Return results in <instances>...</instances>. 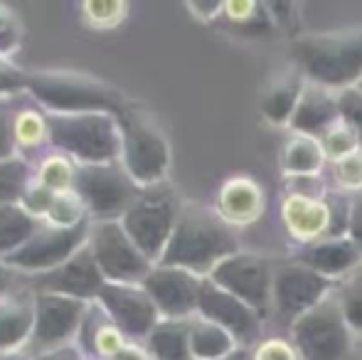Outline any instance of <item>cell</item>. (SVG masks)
<instances>
[{"mask_svg":"<svg viewBox=\"0 0 362 360\" xmlns=\"http://www.w3.org/2000/svg\"><path fill=\"white\" fill-rule=\"evenodd\" d=\"M348 237L353 240V245L360 250L362 255V190L350 195V225H348Z\"/></svg>","mask_w":362,"mask_h":360,"instance_id":"7bdbcfd3","label":"cell"},{"mask_svg":"<svg viewBox=\"0 0 362 360\" xmlns=\"http://www.w3.org/2000/svg\"><path fill=\"white\" fill-rule=\"evenodd\" d=\"M222 18L229 23V28L239 30V33L262 35L274 28L267 5L254 3V0H229L224 3Z\"/></svg>","mask_w":362,"mask_h":360,"instance_id":"4dcf8cb0","label":"cell"},{"mask_svg":"<svg viewBox=\"0 0 362 360\" xmlns=\"http://www.w3.org/2000/svg\"><path fill=\"white\" fill-rule=\"evenodd\" d=\"M84 220H89V217H86V207H84V202L79 200V195L72 190V192H59V195H54L52 205H49L42 222L54 225V227H76Z\"/></svg>","mask_w":362,"mask_h":360,"instance_id":"836d02e7","label":"cell"},{"mask_svg":"<svg viewBox=\"0 0 362 360\" xmlns=\"http://www.w3.org/2000/svg\"><path fill=\"white\" fill-rule=\"evenodd\" d=\"M237 341L222 326L195 316L190 323V351L195 360H219L234 351Z\"/></svg>","mask_w":362,"mask_h":360,"instance_id":"4316f807","label":"cell"},{"mask_svg":"<svg viewBox=\"0 0 362 360\" xmlns=\"http://www.w3.org/2000/svg\"><path fill=\"white\" fill-rule=\"evenodd\" d=\"M291 62L310 84L338 94L358 87L362 82V28L300 35L291 45Z\"/></svg>","mask_w":362,"mask_h":360,"instance_id":"7a4b0ae2","label":"cell"},{"mask_svg":"<svg viewBox=\"0 0 362 360\" xmlns=\"http://www.w3.org/2000/svg\"><path fill=\"white\" fill-rule=\"evenodd\" d=\"M274 269L276 265H272L267 257L239 250L237 255L219 262L207 279H212L224 291L234 294L244 303H249L254 311L267 316L272 308Z\"/></svg>","mask_w":362,"mask_h":360,"instance_id":"8fae6325","label":"cell"},{"mask_svg":"<svg viewBox=\"0 0 362 360\" xmlns=\"http://www.w3.org/2000/svg\"><path fill=\"white\" fill-rule=\"evenodd\" d=\"M35 331V291L18 289L0 298V353H15Z\"/></svg>","mask_w":362,"mask_h":360,"instance_id":"603a6c76","label":"cell"},{"mask_svg":"<svg viewBox=\"0 0 362 360\" xmlns=\"http://www.w3.org/2000/svg\"><path fill=\"white\" fill-rule=\"evenodd\" d=\"M129 343V338L119 331L106 308L99 301H91L81 318L79 333H76V346L84 353L86 360H109Z\"/></svg>","mask_w":362,"mask_h":360,"instance_id":"7402d4cb","label":"cell"},{"mask_svg":"<svg viewBox=\"0 0 362 360\" xmlns=\"http://www.w3.org/2000/svg\"><path fill=\"white\" fill-rule=\"evenodd\" d=\"M0 360H35V358H30L28 353H18V351H15V353H5V356L0 358Z\"/></svg>","mask_w":362,"mask_h":360,"instance_id":"681fc988","label":"cell"},{"mask_svg":"<svg viewBox=\"0 0 362 360\" xmlns=\"http://www.w3.org/2000/svg\"><path fill=\"white\" fill-rule=\"evenodd\" d=\"M13 129L18 149L35 151L42 144H47V116L37 104L23 101V104H18V109L13 104Z\"/></svg>","mask_w":362,"mask_h":360,"instance_id":"f546056e","label":"cell"},{"mask_svg":"<svg viewBox=\"0 0 362 360\" xmlns=\"http://www.w3.org/2000/svg\"><path fill=\"white\" fill-rule=\"evenodd\" d=\"M74 175H76V163L64 153H47L37 166L33 168V180L37 185H42L45 190H49L52 195L59 192H72L74 190Z\"/></svg>","mask_w":362,"mask_h":360,"instance_id":"f1b7e54d","label":"cell"},{"mask_svg":"<svg viewBox=\"0 0 362 360\" xmlns=\"http://www.w3.org/2000/svg\"><path fill=\"white\" fill-rule=\"evenodd\" d=\"M219 360H252V348H234L229 356H224V358H219Z\"/></svg>","mask_w":362,"mask_h":360,"instance_id":"c3c4849f","label":"cell"},{"mask_svg":"<svg viewBox=\"0 0 362 360\" xmlns=\"http://www.w3.org/2000/svg\"><path fill=\"white\" fill-rule=\"evenodd\" d=\"M33 180V168L23 156L0 161V205H15L23 200Z\"/></svg>","mask_w":362,"mask_h":360,"instance_id":"1f68e13d","label":"cell"},{"mask_svg":"<svg viewBox=\"0 0 362 360\" xmlns=\"http://www.w3.org/2000/svg\"><path fill=\"white\" fill-rule=\"evenodd\" d=\"M333 291L335 281L291 260L284 262V265H276V269H274L272 308L276 311L279 318L288 321L291 326L296 318H300L305 311L318 306Z\"/></svg>","mask_w":362,"mask_h":360,"instance_id":"7c38bea8","label":"cell"},{"mask_svg":"<svg viewBox=\"0 0 362 360\" xmlns=\"http://www.w3.org/2000/svg\"><path fill=\"white\" fill-rule=\"evenodd\" d=\"M325 153L318 139L293 134L281 151V170L291 180L296 178H318L325 168Z\"/></svg>","mask_w":362,"mask_h":360,"instance_id":"484cf974","label":"cell"},{"mask_svg":"<svg viewBox=\"0 0 362 360\" xmlns=\"http://www.w3.org/2000/svg\"><path fill=\"white\" fill-rule=\"evenodd\" d=\"M40 227V220L33 217L20 202L15 205H0V260L18 252L35 230Z\"/></svg>","mask_w":362,"mask_h":360,"instance_id":"83f0119b","label":"cell"},{"mask_svg":"<svg viewBox=\"0 0 362 360\" xmlns=\"http://www.w3.org/2000/svg\"><path fill=\"white\" fill-rule=\"evenodd\" d=\"M47 144L74 163H109L121 161V131L116 114L81 111L47 114Z\"/></svg>","mask_w":362,"mask_h":360,"instance_id":"277c9868","label":"cell"},{"mask_svg":"<svg viewBox=\"0 0 362 360\" xmlns=\"http://www.w3.org/2000/svg\"><path fill=\"white\" fill-rule=\"evenodd\" d=\"M197 316L222 326L227 333H232L237 346L242 348H254L262 341V313L254 311L249 303H244L234 294L224 291L212 279H202Z\"/></svg>","mask_w":362,"mask_h":360,"instance_id":"4fadbf2b","label":"cell"},{"mask_svg":"<svg viewBox=\"0 0 362 360\" xmlns=\"http://www.w3.org/2000/svg\"><path fill=\"white\" fill-rule=\"evenodd\" d=\"M358 89H362V82H360V84H358Z\"/></svg>","mask_w":362,"mask_h":360,"instance_id":"f907efd6","label":"cell"},{"mask_svg":"<svg viewBox=\"0 0 362 360\" xmlns=\"http://www.w3.org/2000/svg\"><path fill=\"white\" fill-rule=\"evenodd\" d=\"M252 360H300V356L286 338H264L252 348Z\"/></svg>","mask_w":362,"mask_h":360,"instance_id":"f35d334b","label":"cell"},{"mask_svg":"<svg viewBox=\"0 0 362 360\" xmlns=\"http://www.w3.org/2000/svg\"><path fill=\"white\" fill-rule=\"evenodd\" d=\"M141 286L153 298L160 318H192L197 316L202 277L180 267L156 265Z\"/></svg>","mask_w":362,"mask_h":360,"instance_id":"e0dca14e","label":"cell"},{"mask_svg":"<svg viewBox=\"0 0 362 360\" xmlns=\"http://www.w3.org/2000/svg\"><path fill=\"white\" fill-rule=\"evenodd\" d=\"M25 77H28V72H23V69L13 67V64L0 59V96L25 91Z\"/></svg>","mask_w":362,"mask_h":360,"instance_id":"b9f144b4","label":"cell"},{"mask_svg":"<svg viewBox=\"0 0 362 360\" xmlns=\"http://www.w3.org/2000/svg\"><path fill=\"white\" fill-rule=\"evenodd\" d=\"M96 301L106 308V313L119 326V331L134 343L146 341L160 321V311L141 284L106 281Z\"/></svg>","mask_w":362,"mask_h":360,"instance_id":"5bb4252c","label":"cell"},{"mask_svg":"<svg viewBox=\"0 0 362 360\" xmlns=\"http://www.w3.org/2000/svg\"><path fill=\"white\" fill-rule=\"evenodd\" d=\"M25 91L47 114H81V111H106L116 114L126 109L124 96L111 84L79 72H28Z\"/></svg>","mask_w":362,"mask_h":360,"instance_id":"3957f363","label":"cell"},{"mask_svg":"<svg viewBox=\"0 0 362 360\" xmlns=\"http://www.w3.org/2000/svg\"><path fill=\"white\" fill-rule=\"evenodd\" d=\"M318 141H320V146H323V153H325V161H328V163L343 161V158H348V156H353L355 151H360L358 136H355L343 121H338L333 129L325 131Z\"/></svg>","mask_w":362,"mask_h":360,"instance_id":"d590c367","label":"cell"},{"mask_svg":"<svg viewBox=\"0 0 362 360\" xmlns=\"http://www.w3.org/2000/svg\"><path fill=\"white\" fill-rule=\"evenodd\" d=\"M86 245L94 252V260L106 281L144 284V279L156 267L136 247L121 220H91Z\"/></svg>","mask_w":362,"mask_h":360,"instance_id":"9c48e42d","label":"cell"},{"mask_svg":"<svg viewBox=\"0 0 362 360\" xmlns=\"http://www.w3.org/2000/svg\"><path fill=\"white\" fill-rule=\"evenodd\" d=\"M109 360H153V358H151V353L146 351V346H139V343L129 341L114 358H109Z\"/></svg>","mask_w":362,"mask_h":360,"instance_id":"f6af8a7d","label":"cell"},{"mask_svg":"<svg viewBox=\"0 0 362 360\" xmlns=\"http://www.w3.org/2000/svg\"><path fill=\"white\" fill-rule=\"evenodd\" d=\"M18 156V141L13 129V104L0 101V161Z\"/></svg>","mask_w":362,"mask_h":360,"instance_id":"ab89813d","label":"cell"},{"mask_svg":"<svg viewBox=\"0 0 362 360\" xmlns=\"http://www.w3.org/2000/svg\"><path fill=\"white\" fill-rule=\"evenodd\" d=\"M144 187L129 175L121 161L76 163L74 192L91 220H121Z\"/></svg>","mask_w":362,"mask_h":360,"instance_id":"ba28073f","label":"cell"},{"mask_svg":"<svg viewBox=\"0 0 362 360\" xmlns=\"http://www.w3.org/2000/svg\"><path fill=\"white\" fill-rule=\"evenodd\" d=\"M340 121V101L338 91H330L320 84L305 82L303 94L298 99L293 116L288 121L291 134L320 139L325 131H330Z\"/></svg>","mask_w":362,"mask_h":360,"instance_id":"ffe728a7","label":"cell"},{"mask_svg":"<svg viewBox=\"0 0 362 360\" xmlns=\"http://www.w3.org/2000/svg\"><path fill=\"white\" fill-rule=\"evenodd\" d=\"M121 163L141 187L165 182L170 168V146L158 124L148 114L126 106L119 116Z\"/></svg>","mask_w":362,"mask_h":360,"instance_id":"8992f818","label":"cell"},{"mask_svg":"<svg viewBox=\"0 0 362 360\" xmlns=\"http://www.w3.org/2000/svg\"><path fill=\"white\" fill-rule=\"evenodd\" d=\"M293 262L338 284L362 265V255L350 237H323L308 245H298V250L293 252Z\"/></svg>","mask_w":362,"mask_h":360,"instance_id":"ac0fdd59","label":"cell"},{"mask_svg":"<svg viewBox=\"0 0 362 360\" xmlns=\"http://www.w3.org/2000/svg\"><path fill=\"white\" fill-rule=\"evenodd\" d=\"M89 301L59 294H35V331L30 341L42 351L67 346L76 338Z\"/></svg>","mask_w":362,"mask_h":360,"instance_id":"2e32d148","label":"cell"},{"mask_svg":"<svg viewBox=\"0 0 362 360\" xmlns=\"http://www.w3.org/2000/svg\"><path fill=\"white\" fill-rule=\"evenodd\" d=\"M239 235L217 215L215 207L200 202H185L173 237L163 252V267H180L197 277L207 279L219 262L237 255Z\"/></svg>","mask_w":362,"mask_h":360,"instance_id":"6da1fadb","label":"cell"},{"mask_svg":"<svg viewBox=\"0 0 362 360\" xmlns=\"http://www.w3.org/2000/svg\"><path fill=\"white\" fill-rule=\"evenodd\" d=\"M281 222L298 245H308V242L328 237L330 215L328 205H325V195L288 190L281 202Z\"/></svg>","mask_w":362,"mask_h":360,"instance_id":"d6986e66","label":"cell"},{"mask_svg":"<svg viewBox=\"0 0 362 360\" xmlns=\"http://www.w3.org/2000/svg\"><path fill=\"white\" fill-rule=\"evenodd\" d=\"M264 205H267V197L262 185L247 175L224 180L215 200L217 215L234 230L254 225L264 215Z\"/></svg>","mask_w":362,"mask_h":360,"instance_id":"44dd1931","label":"cell"},{"mask_svg":"<svg viewBox=\"0 0 362 360\" xmlns=\"http://www.w3.org/2000/svg\"><path fill=\"white\" fill-rule=\"evenodd\" d=\"M335 296H338L350 331L362 333V265L335 284Z\"/></svg>","mask_w":362,"mask_h":360,"instance_id":"d6a6232c","label":"cell"},{"mask_svg":"<svg viewBox=\"0 0 362 360\" xmlns=\"http://www.w3.org/2000/svg\"><path fill=\"white\" fill-rule=\"evenodd\" d=\"M330 168V190L355 195L362 190V149L343 161L328 163Z\"/></svg>","mask_w":362,"mask_h":360,"instance_id":"e575fe53","label":"cell"},{"mask_svg":"<svg viewBox=\"0 0 362 360\" xmlns=\"http://www.w3.org/2000/svg\"><path fill=\"white\" fill-rule=\"evenodd\" d=\"M195 318V316H192ZM192 318H160L144 341L153 360H195L190 351Z\"/></svg>","mask_w":362,"mask_h":360,"instance_id":"d4e9b609","label":"cell"},{"mask_svg":"<svg viewBox=\"0 0 362 360\" xmlns=\"http://www.w3.org/2000/svg\"><path fill=\"white\" fill-rule=\"evenodd\" d=\"M338 101H340V121L358 136L362 149V89L353 87L340 91Z\"/></svg>","mask_w":362,"mask_h":360,"instance_id":"74e56055","label":"cell"},{"mask_svg":"<svg viewBox=\"0 0 362 360\" xmlns=\"http://www.w3.org/2000/svg\"><path fill=\"white\" fill-rule=\"evenodd\" d=\"M305 79L298 69H288V72L279 74L262 94V114L269 124L274 126H288L291 116H293L298 99L303 94Z\"/></svg>","mask_w":362,"mask_h":360,"instance_id":"cb8c5ba5","label":"cell"},{"mask_svg":"<svg viewBox=\"0 0 362 360\" xmlns=\"http://www.w3.org/2000/svg\"><path fill=\"white\" fill-rule=\"evenodd\" d=\"M291 343L300 360H350L353 331L335 291L291 323Z\"/></svg>","mask_w":362,"mask_h":360,"instance_id":"52a82bcc","label":"cell"},{"mask_svg":"<svg viewBox=\"0 0 362 360\" xmlns=\"http://www.w3.org/2000/svg\"><path fill=\"white\" fill-rule=\"evenodd\" d=\"M20 45V23L5 5H0V57Z\"/></svg>","mask_w":362,"mask_h":360,"instance_id":"60d3db41","label":"cell"},{"mask_svg":"<svg viewBox=\"0 0 362 360\" xmlns=\"http://www.w3.org/2000/svg\"><path fill=\"white\" fill-rule=\"evenodd\" d=\"M10 291V267L0 260V298Z\"/></svg>","mask_w":362,"mask_h":360,"instance_id":"7dc6e473","label":"cell"},{"mask_svg":"<svg viewBox=\"0 0 362 360\" xmlns=\"http://www.w3.org/2000/svg\"><path fill=\"white\" fill-rule=\"evenodd\" d=\"M185 202L180 200L177 190L170 182H158V185L144 187L136 202L124 212L121 225L129 232V237L136 242L141 252L158 265L165 252L168 242L173 237L180 212Z\"/></svg>","mask_w":362,"mask_h":360,"instance_id":"5b68a950","label":"cell"},{"mask_svg":"<svg viewBox=\"0 0 362 360\" xmlns=\"http://www.w3.org/2000/svg\"><path fill=\"white\" fill-rule=\"evenodd\" d=\"M91 220H84L76 227H54L47 222H40L35 235L20 247L18 252L5 257V265L10 269L42 274L54 267L64 265L72 255L81 250L89 240Z\"/></svg>","mask_w":362,"mask_h":360,"instance_id":"30bf717a","label":"cell"},{"mask_svg":"<svg viewBox=\"0 0 362 360\" xmlns=\"http://www.w3.org/2000/svg\"><path fill=\"white\" fill-rule=\"evenodd\" d=\"M190 8L195 10V15H200V18L212 20V18H217V15H222L224 3H219V0H215V3H190Z\"/></svg>","mask_w":362,"mask_h":360,"instance_id":"bcb514c9","label":"cell"},{"mask_svg":"<svg viewBox=\"0 0 362 360\" xmlns=\"http://www.w3.org/2000/svg\"><path fill=\"white\" fill-rule=\"evenodd\" d=\"M35 360H86V358H84V353L79 351V346H74V343H67V346L49 348V351L37 353Z\"/></svg>","mask_w":362,"mask_h":360,"instance_id":"ee69618b","label":"cell"},{"mask_svg":"<svg viewBox=\"0 0 362 360\" xmlns=\"http://www.w3.org/2000/svg\"><path fill=\"white\" fill-rule=\"evenodd\" d=\"M104 284L106 277L96 265L94 252H91L89 245H84L64 265L54 267L49 272L35 274L28 289H33L35 294H59V296H72L91 303L96 301Z\"/></svg>","mask_w":362,"mask_h":360,"instance_id":"9a60e30c","label":"cell"},{"mask_svg":"<svg viewBox=\"0 0 362 360\" xmlns=\"http://www.w3.org/2000/svg\"><path fill=\"white\" fill-rule=\"evenodd\" d=\"M81 8H84V15L91 28L99 30H111L126 15V3H119V0H89Z\"/></svg>","mask_w":362,"mask_h":360,"instance_id":"8d00e7d4","label":"cell"}]
</instances>
